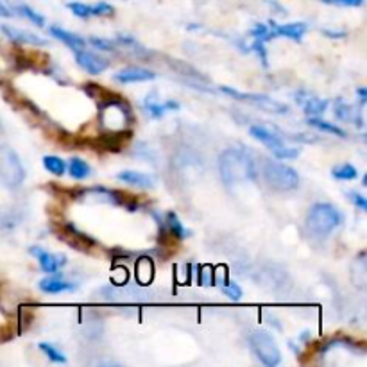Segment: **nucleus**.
I'll return each mask as SVG.
<instances>
[{
	"instance_id": "obj_1",
	"label": "nucleus",
	"mask_w": 367,
	"mask_h": 367,
	"mask_svg": "<svg viewBox=\"0 0 367 367\" xmlns=\"http://www.w3.org/2000/svg\"><path fill=\"white\" fill-rule=\"evenodd\" d=\"M222 180L228 185L257 180V165L251 154L240 149H228L219 158Z\"/></svg>"
},
{
	"instance_id": "obj_2",
	"label": "nucleus",
	"mask_w": 367,
	"mask_h": 367,
	"mask_svg": "<svg viewBox=\"0 0 367 367\" xmlns=\"http://www.w3.org/2000/svg\"><path fill=\"white\" fill-rule=\"evenodd\" d=\"M341 222L342 217L339 210L328 203L314 204L306 215V226H308L310 233L319 238L328 237L332 231H335L341 226Z\"/></svg>"
},
{
	"instance_id": "obj_3",
	"label": "nucleus",
	"mask_w": 367,
	"mask_h": 367,
	"mask_svg": "<svg viewBox=\"0 0 367 367\" xmlns=\"http://www.w3.org/2000/svg\"><path fill=\"white\" fill-rule=\"evenodd\" d=\"M264 176H265V183L276 192L296 190L299 185V176L294 168L274 160L265 161Z\"/></svg>"
},
{
	"instance_id": "obj_4",
	"label": "nucleus",
	"mask_w": 367,
	"mask_h": 367,
	"mask_svg": "<svg viewBox=\"0 0 367 367\" xmlns=\"http://www.w3.org/2000/svg\"><path fill=\"white\" fill-rule=\"evenodd\" d=\"M249 342H251V348L252 351H255V355L258 356V360H260L264 366L274 367L281 362V353H279L274 339H272L267 332H264V330L252 332L251 337H249Z\"/></svg>"
},
{
	"instance_id": "obj_5",
	"label": "nucleus",
	"mask_w": 367,
	"mask_h": 367,
	"mask_svg": "<svg viewBox=\"0 0 367 367\" xmlns=\"http://www.w3.org/2000/svg\"><path fill=\"white\" fill-rule=\"evenodd\" d=\"M23 167L15 151L8 146H0V183L6 187H18L23 181Z\"/></svg>"
},
{
	"instance_id": "obj_6",
	"label": "nucleus",
	"mask_w": 367,
	"mask_h": 367,
	"mask_svg": "<svg viewBox=\"0 0 367 367\" xmlns=\"http://www.w3.org/2000/svg\"><path fill=\"white\" fill-rule=\"evenodd\" d=\"M221 92L226 93V95L233 97V99L255 104V106L262 107V110L265 111H271V113H287V106H285V104L276 103V100H272L271 97L267 95H258V93H242V92H237V90L230 88V86H222Z\"/></svg>"
},
{
	"instance_id": "obj_7",
	"label": "nucleus",
	"mask_w": 367,
	"mask_h": 367,
	"mask_svg": "<svg viewBox=\"0 0 367 367\" xmlns=\"http://www.w3.org/2000/svg\"><path fill=\"white\" fill-rule=\"evenodd\" d=\"M76 62L84 72L92 74V76H99L104 70L110 66V62L106 58H103L100 54L90 52V50H76Z\"/></svg>"
},
{
	"instance_id": "obj_8",
	"label": "nucleus",
	"mask_w": 367,
	"mask_h": 367,
	"mask_svg": "<svg viewBox=\"0 0 367 367\" xmlns=\"http://www.w3.org/2000/svg\"><path fill=\"white\" fill-rule=\"evenodd\" d=\"M29 252L35 258H38L42 271L49 272V274H56L66 264V257H63V255H52V252L45 251V249L38 247V245H33L29 249Z\"/></svg>"
},
{
	"instance_id": "obj_9",
	"label": "nucleus",
	"mask_w": 367,
	"mask_h": 367,
	"mask_svg": "<svg viewBox=\"0 0 367 367\" xmlns=\"http://www.w3.org/2000/svg\"><path fill=\"white\" fill-rule=\"evenodd\" d=\"M269 27H271L272 38H276V36H285V38L294 40V42H301L306 29H308V25H306L305 22L284 23V25H279V23L276 22H269Z\"/></svg>"
},
{
	"instance_id": "obj_10",
	"label": "nucleus",
	"mask_w": 367,
	"mask_h": 367,
	"mask_svg": "<svg viewBox=\"0 0 367 367\" xmlns=\"http://www.w3.org/2000/svg\"><path fill=\"white\" fill-rule=\"evenodd\" d=\"M156 77V74L153 70L142 69V66H127L122 69L120 72H117L113 76V79L119 81V83L131 84V83H146V81H153Z\"/></svg>"
},
{
	"instance_id": "obj_11",
	"label": "nucleus",
	"mask_w": 367,
	"mask_h": 367,
	"mask_svg": "<svg viewBox=\"0 0 367 367\" xmlns=\"http://www.w3.org/2000/svg\"><path fill=\"white\" fill-rule=\"evenodd\" d=\"M2 33H4L11 42L20 43V45H38V47L47 45V40L40 38V36H36L35 33L22 31V29H16V27H11V25H2Z\"/></svg>"
},
{
	"instance_id": "obj_12",
	"label": "nucleus",
	"mask_w": 367,
	"mask_h": 367,
	"mask_svg": "<svg viewBox=\"0 0 367 367\" xmlns=\"http://www.w3.org/2000/svg\"><path fill=\"white\" fill-rule=\"evenodd\" d=\"M144 107H146V113L153 119H160L161 115H165L167 111H177L180 110V104L176 100H165V103H158L156 95L151 93L149 97L144 103Z\"/></svg>"
},
{
	"instance_id": "obj_13",
	"label": "nucleus",
	"mask_w": 367,
	"mask_h": 367,
	"mask_svg": "<svg viewBox=\"0 0 367 367\" xmlns=\"http://www.w3.org/2000/svg\"><path fill=\"white\" fill-rule=\"evenodd\" d=\"M40 291L45 292V294H62V292L76 291V285L72 281L58 278V276H50V278H43L40 281Z\"/></svg>"
},
{
	"instance_id": "obj_14",
	"label": "nucleus",
	"mask_w": 367,
	"mask_h": 367,
	"mask_svg": "<svg viewBox=\"0 0 367 367\" xmlns=\"http://www.w3.org/2000/svg\"><path fill=\"white\" fill-rule=\"evenodd\" d=\"M49 33L52 38L59 40V42L65 43V45L70 47L72 50H81V49H84V45H86V40L81 38L79 35H74V33L65 31V29H62V27H58V25L50 27Z\"/></svg>"
},
{
	"instance_id": "obj_15",
	"label": "nucleus",
	"mask_w": 367,
	"mask_h": 367,
	"mask_svg": "<svg viewBox=\"0 0 367 367\" xmlns=\"http://www.w3.org/2000/svg\"><path fill=\"white\" fill-rule=\"evenodd\" d=\"M120 181L127 185H133L138 188H153L154 187V177L149 174L136 173V170H122V173L117 174Z\"/></svg>"
},
{
	"instance_id": "obj_16",
	"label": "nucleus",
	"mask_w": 367,
	"mask_h": 367,
	"mask_svg": "<svg viewBox=\"0 0 367 367\" xmlns=\"http://www.w3.org/2000/svg\"><path fill=\"white\" fill-rule=\"evenodd\" d=\"M249 133H251L252 138H257L258 142H262L264 146H267L269 149H276V147L284 146V140H281L278 134L272 133L271 129H267V127H264V126H252L251 129H249Z\"/></svg>"
},
{
	"instance_id": "obj_17",
	"label": "nucleus",
	"mask_w": 367,
	"mask_h": 367,
	"mask_svg": "<svg viewBox=\"0 0 367 367\" xmlns=\"http://www.w3.org/2000/svg\"><path fill=\"white\" fill-rule=\"evenodd\" d=\"M165 226H167L168 233L173 235L174 238H177V240H185V238H188L192 235V231L188 228H185V224L177 219V215L174 211H167L165 214Z\"/></svg>"
},
{
	"instance_id": "obj_18",
	"label": "nucleus",
	"mask_w": 367,
	"mask_h": 367,
	"mask_svg": "<svg viewBox=\"0 0 367 367\" xmlns=\"http://www.w3.org/2000/svg\"><path fill=\"white\" fill-rule=\"evenodd\" d=\"M66 168H69V174L74 177V180L77 181H83L86 180V177L92 174V167H90L88 163L84 160H81V158H72V160L69 161V165H66Z\"/></svg>"
},
{
	"instance_id": "obj_19",
	"label": "nucleus",
	"mask_w": 367,
	"mask_h": 367,
	"mask_svg": "<svg viewBox=\"0 0 367 367\" xmlns=\"http://www.w3.org/2000/svg\"><path fill=\"white\" fill-rule=\"evenodd\" d=\"M299 103L305 107L306 115H321V113L326 111V107H328V100L318 99V97L312 95H306L305 99H299Z\"/></svg>"
},
{
	"instance_id": "obj_20",
	"label": "nucleus",
	"mask_w": 367,
	"mask_h": 367,
	"mask_svg": "<svg viewBox=\"0 0 367 367\" xmlns=\"http://www.w3.org/2000/svg\"><path fill=\"white\" fill-rule=\"evenodd\" d=\"M308 126L315 127V129H319V131H325V133L335 134V136H341V138L348 136V134H346V131L342 129V127H339V126H337V124H330V122H326V120L318 119V117L310 115Z\"/></svg>"
},
{
	"instance_id": "obj_21",
	"label": "nucleus",
	"mask_w": 367,
	"mask_h": 367,
	"mask_svg": "<svg viewBox=\"0 0 367 367\" xmlns=\"http://www.w3.org/2000/svg\"><path fill=\"white\" fill-rule=\"evenodd\" d=\"M335 117L339 120H342V122L349 120V122H353L355 126L362 127V119H360V115H355V110H353L351 106H348V104L342 103V100H341V104H337Z\"/></svg>"
},
{
	"instance_id": "obj_22",
	"label": "nucleus",
	"mask_w": 367,
	"mask_h": 367,
	"mask_svg": "<svg viewBox=\"0 0 367 367\" xmlns=\"http://www.w3.org/2000/svg\"><path fill=\"white\" fill-rule=\"evenodd\" d=\"M15 11L18 13L20 16H23V18H27L29 22H33L35 25L38 27H43L45 25V18H43V15H40L36 9H33L31 6H27V4H16L15 6Z\"/></svg>"
},
{
	"instance_id": "obj_23",
	"label": "nucleus",
	"mask_w": 367,
	"mask_h": 367,
	"mask_svg": "<svg viewBox=\"0 0 367 367\" xmlns=\"http://www.w3.org/2000/svg\"><path fill=\"white\" fill-rule=\"evenodd\" d=\"M332 176L339 181H349V180H355V177L359 176V170H356L351 163L337 165V167H333Z\"/></svg>"
},
{
	"instance_id": "obj_24",
	"label": "nucleus",
	"mask_w": 367,
	"mask_h": 367,
	"mask_svg": "<svg viewBox=\"0 0 367 367\" xmlns=\"http://www.w3.org/2000/svg\"><path fill=\"white\" fill-rule=\"evenodd\" d=\"M43 167L54 176H63L66 173V163L59 156H45L43 158Z\"/></svg>"
},
{
	"instance_id": "obj_25",
	"label": "nucleus",
	"mask_w": 367,
	"mask_h": 367,
	"mask_svg": "<svg viewBox=\"0 0 367 367\" xmlns=\"http://www.w3.org/2000/svg\"><path fill=\"white\" fill-rule=\"evenodd\" d=\"M251 36H252V40H257V42H262V43H267V42H271V40H274L272 38V33H271V27H269V23H260V22H257L255 25H252Z\"/></svg>"
},
{
	"instance_id": "obj_26",
	"label": "nucleus",
	"mask_w": 367,
	"mask_h": 367,
	"mask_svg": "<svg viewBox=\"0 0 367 367\" xmlns=\"http://www.w3.org/2000/svg\"><path fill=\"white\" fill-rule=\"evenodd\" d=\"M40 349H42V353H45V356L50 360V362H56V363H65L66 362V356L63 355V353L59 351L58 348H54L52 344L42 342V344H40Z\"/></svg>"
},
{
	"instance_id": "obj_27",
	"label": "nucleus",
	"mask_w": 367,
	"mask_h": 367,
	"mask_svg": "<svg viewBox=\"0 0 367 367\" xmlns=\"http://www.w3.org/2000/svg\"><path fill=\"white\" fill-rule=\"evenodd\" d=\"M69 9L79 18H90L92 16V6L83 4V2H70Z\"/></svg>"
},
{
	"instance_id": "obj_28",
	"label": "nucleus",
	"mask_w": 367,
	"mask_h": 367,
	"mask_svg": "<svg viewBox=\"0 0 367 367\" xmlns=\"http://www.w3.org/2000/svg\"><path fill=\"white\" fill-rule=\"evenodd\" d=\"M271 151L276 158H279V160H294V158H298L299 154L298 149H294V147H285V144Z\"/></svg>"
},
{
	"instance_id": "obj_29",
	"label": "nucleus",
	"mask_w": 367,
	"mask_h": 367,
	"mask_svg": "<svg viewBox=\"0 0 367 367\" xmlns=\"http://www.w3.org/2000/svg\"><path fill=\"white\" fill-rule=\"evenodd\" d=\"M222 292H224L226 296H230V299H233V301H240L242 299V289L235 284H228V281H226V284L222 285Z\"/></svg>"
},
{
	"instance_id": "obj_30",
	"label": "nucleus",
	"mask_w": 367,
	"mask_h": 367,
	"mask_svg": "<svg viewBox=\"0 0 367 367\" xmlns=\"http://www.w3.org/2000/svg\"><path fill=\"white\" fill-rule=\"evenodd\" d=\"M115 13L113 6L106 4V2H99V4L92 6V16H111Z\"/></svg>"
},
{
	"instance_id": "obj_31",
	"label": "nucleus",
	"mask_w": 367,
	"mask_h": 367,
	"mask_svg": "<svg viewBox=\"0 0 367 367\" xmlns=\"http://www.w3.org/2000/svg\"><path fill=\"white\" fill-rule=\"evenodd\" d=\"M88 43H92L93 47H97V49H100V50H113L117 47L115 42H111V40L95 38V36L88 38Z\"/></svg>"
},
{
	"instance_id": "obj_32",
	"label": "nucleus",
	"mask_w": 367,
	"mask_h": 367,
	"mask_svg": "<svg viewBox=\"0 0 367 367\" xmlns=\"http://www.w3.org/2000/svg\"><path fill=\"white\" fill-rule=\"evenodd\" d=\"M349 199H351L353 204H356L360 210L367 211V201H366V197H363V195L356 194V192H351V194H349Z\"/></svg>"
},
{
	"instance_id": "obj_33",
	"label": "nucleus",
	"mask_w": 367,
	"mask_h": 367,
	"mask_svg": "<svg viewBox=\"0 0 367 367\" xmlns=\"http://www.w3.org/2000/svg\"><path fill=\"white\" fill-rule=\"evenodd\" d=\"M330 4L348 6V8H359L363 4V0H330Z\"/></svg>"
},
{
	"instance_id": "obj_34",
	"label": "nucleus",
	"mask_w": 367,
	"mask_h": 367,
	"mask_svg": "<svg viewBox=\"0 0 367 367\" xmlns=\"http://www.w3.org/2000/svg\"><path fill=\"white\" fill-rule=\"evenodd\" d=\"M0 16H2V18H9V16H13L11 9H9L6 4H2V2H0Z\"/></svg>"
},
{
	"instance_id": "obj_35",
	"label": "nucleus",
	"mask_w": 367,
	"mask_h": 367,
	"mask_svg": "<svg viewBox=\"0 0 367 367\" xmlns=\"http://www.w3.org/2000/svg\"><path fill=\"white\" fill-rule=\"evenodd\" d=\"M359 97H360V103H366V99H367V90L366 88H360L359 90Z\"/></svg>"
},
{
	"instance_id": "obj_36",
	"label": "nucleus",
	"mask_w": 367,
	"mask_h": 367,
	"mask_svg": "<svg viewBox=\"0 0 367 367\" xmlns=\"http://www.w3.org/2000/svg\"><path fill=\"white\" fill-rule=\"evenodd\" d=\"M326 36H332V38H341V36H346V33H332V31H325Z\"/></svg>"
},
{
	"instance_id": "obj_37",
	"label": "nucleus",
	"mask_w": 367,
	"mask_h": 367,
	"mask_svg": "<svg viewBox=\"0 0 367 367\" xmlns=\"http://www.w3.org/2000/svg\"><path fill=\"white\" fill-rule=\"evenodd\" d=\"M321 2H326V4H330V0H321Z\"/></svg>"
}]
</instances>
